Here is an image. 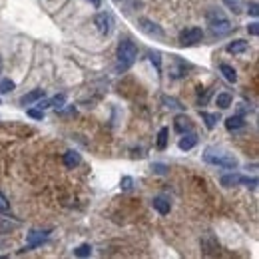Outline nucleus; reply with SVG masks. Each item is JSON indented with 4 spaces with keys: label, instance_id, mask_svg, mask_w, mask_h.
<instances>
[{
    "label": "nucleus",
    "instance_id": "obj_21",
    "mask_svg": "<svg viewBox=\"0 0 259 259\" xmlns=\"http://www.w3.org/2000/svg\"><path fill=\"white\" fill-rule=\"evenodd\" d=\"M48 104H50V108L60 110V108H64V104H66V96H64V94L54 96V98H50V100H48Z\"/></svg>",
    "mask_w": 259,
    "mask_h": 259
},
{
    "label": "nucleus",
    "instance_id": "obj_14",
    "mask_svg": "<svg viewBox=\"0 0 259 259\" xmlns=\"http://www.w3.org/2000/svg\"><path fill=\"white\" fill-rule=\"evenodd\" d=\"M199 116H201V120L205 122V128H207V130H214V128L218 126V122H220V116H218V114H210V112H199Z\"/></svg>",
    "mask_w": 259,
    "mask_h": 259
},
{
    "label": "nucleus",
    "instance_id": "obj_30",
    "mask_svg": "<svg viewBox=\"0 0 259 259\" xmlns=\"http://www.w3.org/2000/svg\"><path fill=\"white\" fill-rule=\"evenodd\" d=\"M30 118H34V120H44V110H40V108H36V110H28L26 112Z\"/></svg>",
    "mask_w": 259,
    "mask_h": 259
},
{
    "label": "nucleus",
    "instance_id": "obj_18",
    "mask_svg": "<svg viewBox=\"0 0 259 259\" xmlns=\"http://www.w3.org/2000/svg\"><path fill=\"white\" fill-rule=\"evenodd\" d=\"M231 102H233V98H231L227 92H222V94L216 96V104H218L222 110H227V108L231 106Z\"/></svg>",
    "mask_w": 259,
    "mask_h": 259
},
{
    "label": "nucleus",
    "instance_id": "obj_13",
    "mask_svg": "<svg viewBox=\"0 0 259 259\" xmlns=\"http://www.w3.org/2000/svg\"><path fill=\"white\" fill-rule=\"evenodd\" d=\"M225 128H227L229 132L241 130V128H245V120H243L241 116H229V118L225 120Z\"/></svg>",
    "mask_w": 259,
    "mask_h": 259
},
{
    "label": "nucleus",
    "instance_id": "obj_10",
    "mask_svg": "<svg viewBox=\"0 0 259 259\" xmlns=\"http://www.w3.org/2000/svg\"><path fill=\"white\" fill-rule=\"evenodd\" d=\"M151 205H153V210L162 214V216H168L170 214V201L166 197H153L151 199Z\"/></svg>",
    "mask_w": 259,
    "mask_h": 259
},
{
    "label": "nucleus",
    "instance_id": "obj_24",
    "mask_svg": "<svg viewBox=\"0 0 259 259\" xmlns=\"http://www.w3.org/2000/svg\"><path fill=\"white\" fill-rule=\"evenodd\" d=\"M14 88H16V84H14L10 78L0 80V94H8V92H12Z\"/></svg>",
    "mask_w": 259,
    "mask_h": 259
},
{
    "label": "nucleus",
    "instance_id": "obj_17",
    "mask_svg": "<svg viewBox=\"0 0 259 259\" xmlns=\"http://www.w3.org/2000/svg\"><path fill=\"white\" fill-rule=\"evenodd\" d=\"M249 48V44L245 40H235L231 44H227V52L229 54H241V52H245Z\"/></svg>",
    "mask_w": 259,
    "mask_h": 259
},
{
    "label": "nucleus",
    "instance_id": "obj_4",
    "mask_svg": "<svg viewBox=\"0 0 259 259\" xmlns=\"http://www.w3.org/2000/svg\"><path fill=\"white\" fill-rule=\"evenodd\" d=\"M203 40V30L197 28V26H191V28H185L182 34H180V44L182 46H195Z\"/></svg>",
    "mask_w": 259,
    "mask_h": 259
},
{
    "label": "nucleus",
    "instance_id": "obj_27",
    "mask_svg": "<svg viewBox=\"0 0 259 259\" xmlns=\"http://www.w3.org/2000/svg\"><path fill=\"white\" fill-rule=\"evenodd\" d=\"M239 184H243V185L255 189V187H257V178H245V176H241V178H239Z\"/></svg>",
    "mask_w": 259,
    "mask_h": 259
},
{
    "label": "nucleus",
    "instance_id": "obj_25",
    "mask_svg": "<svg viewBox=\"0 0 259 259\" xmlns=\"http://www.w3.org/2000/svg\"><path fill=\"white\" fill-rule=\"evenodd\" d=\"M162 100H164L166 106H168V108H172V110H184V106H182V104H180L176 98H168V96H164Z\"/></svg>",
    "mask_w": 259,
    "mask_h": 259
},
{
    "label": "nucleus",
    "instance_id": "obj_16",
    "mask_svg": "<svg viewBox=\"0 0 259 259\" xmlns=\"http://www.w3.org/2000/svg\"><path fill=\"white\" fill-rule=\"evenodd\" d=\"M220 72L223 74V78H225L227 82H231V84L237 82V72H235L233 66H229V64H222V66H220Z\"/></svg>",
    "mask_w": 259,
    "mask_h": 259
},
{
    "label": "nucleus",
    "instance_id": "obj_1",
    "mask_svg": "<svg viewBox=\"0 0 259 259\" xmlns=\"http://www.w3.org/2000/svg\"><path fill=\"white\" fill-rule=\"evenodd\" d=\"M203 160H205L207 164L220 166V168H225V170H235V168H237V160H235L233 153L222 151V149H216V148H205Z\"/></svg>",
    "mask_w": 259,
    "mask_h": 259
},
{
    "label": "nucleus",
    "instance_id": "obj_29",
    "mask_svg": "<svg viewBox=\"0 0 259 259\" xmlns=\"http://www.w3.org/2000/svg\"><path fill=\"white\" fill-rule=\"evenodd\" d=\"M223 2H225L233 12H241V0H223Z\"/></svg>",
    "mask_w": 259,
    "mask_h": 259
},
{
    "label": "nucleus",
    "instance_id": "obj_33",
    "mask_svg": "<svg viewBox=\"0 0 259 259\" xmlns=\"http://www.w3.org/2000/svg\"><path fill=\"white\" fill-rule=\"evenodd\" d=\"M247 32H249L251 36H257V34H259V24H257V22H251V24L247 26Z\"/></svg>",
    "mask_w": 259,
    "mask_h": 259
},
{
    "label": "nucleus",
    "instance_id": "obj_6",
    "mask_svg": "<svg viewBox=\"0 0 259 259\" xmlns=\"http://www.w3.org/2000/svg\"><path fill=\"white\" fill-rule=\"evenodd\" d=\"M138 24H140V28H142V32L144 34H148V36H153V38H164L166 34H164V30L158 26V24H153L151 20H148V18H140L138 20Z\"/></svg>",
    "mask_w": 259,
    "mask_h": 259
},
{
    "label": "nucleus",
    "instance_id": "obj_11",
    "mask_svg": "<svg viewBox=\"0 0 259 259\" xmlns=\"http://www.w3.org/2000/svg\"><path fill=\"white\" fill-rule=\"evenodd\" d=\"M40 98H44V90H32L20 98V106H30V104L38 102Z\"/></svg>",
    "mask_w": 259,
    "mask_h": 259
},
{
    "label": "nucleus",
    "instance_id": "obj_32",
    "mask_svg": "<svg viewBox=\"0 0 259 259\" xmlns=\"http://www.w3.org/2000/svg\"><path fill=\"white\" fill-rule=\"evenodd\" d=\"M247 12L253 16V18H257V14H259V8H257V2H251V4H247Z\"/></svg>",
    "mask_w": 259,
    "mask_h": 259
},
{
    "label": "nucleus",
    "instance_id": "obj_31",
    "mask_svg": "<svg viewBox=\"0 0 259 259\" xmlns=\"http://www.w3.org/2000/svg\"><path fill=\"white\" fill-rule=\"evenodd\" d=\"M151 170H153L155 174H160V176H164V174L168 172V168H166L164 164H153V166H151Z\"/></svg>",
    "mask_w": 259,
    "mask_h": 259
},
{
    "label": "nucleus",
    "instance_id": "obj_35",
    "mask_svg": "<svg viewBox=\"0 0 259 259\" xmlns=\"http://www.w3.org/2000/svg\"><path fill=\"white\" fill-rule=\"evenodd\" d=\"M0 74H2V60H0Z\"/></svg>",
    "mask_w": 259,
    "mask_h": 259
},
{
    "label": "nucleus",
    "instance_id": "obj_26",
    "mask_svg": "<svg viewBox=\"0 0 259 259\" xmlns=\"http://www.w3.org/2000/svg\"><path fill=\"white\" fill-rule=\"evenodd\" d=\"M8 212H10V203H8L6 195L0 191V214H8Z\"/></svg>",
    "mask_w": 259,
    "mask_h": 259
},
{
    "label": "nucleus",
    "instance_id": "obj_2",
    "mask_svg": "<svg viewBox=\"0 0 259 259\" xmlns=\"http://www.w3.org/2000/svg\"><path fill=\"white\" fill-rule=\"evenodd\" d=\"M136 58H138V48H136V44L132 42V40H122L120 44H118V66H116V70L118 72H126L134 62H136Z\"/></svg>",
    "mask_w": 259,
    "mask_h": 259
},
{
    "label": "nucleus",
    "instance_id": "obj_36",
    "mask_svg": "<svg viewBox=\"0 0 259 259\" xmlns=\"http://www.w3.org/2000/svg\"><path fill=\"white\" fill-rule=\"evenodd\" d=\"M114 2H122V0H114Z\"/></svg>",
    "mask_w": 259,
    "mask_h": 259
},
{
    "label": "nucleus",
    "instance_id": "obj_12",
    "mask_svg": "<svg viewBox=\"0 0 259 259\" xmlns=\"http://www.w3.org/2000/svg\"><path fill=\"white\" fill-rule=\"evenodd\" d=\"M80 162H82V158H80V153H78V151H66V153H64V166H66L68 170L78 168Z\"/></svg>",
    "mask_w": 259,
    "mask_h": 259
},
{
    "label": "nucleus",
    "instance_id": "obj_23",
    "mask_svg": "<svg viewBox=\"0 0 259 259\" xmlns=\"http://www.w3.org/2000/svg\"><path fill=\"white\" fill-rule=\"evenodd\" d=\"M74 255H76V257H90V255H92L90 243H82L80 247H76V249H74Z\"/></svg>",
    "mask_w": 259,
    "mask_h": 259
},
{
    "label": "nucleus",
    "instance_id": "obj_22",
    "mask_svg": "<svg viewBox=\"0 0 259 259\" xmlns=\"http://www.w3.org/2000/svg\"><path fill=\"white\" fill-rule=\"evenodd\" d=\"M148 56H149V60H151V64L155 66V70H158V72H160V70H162V54H160V52H158V50H149V54H148Z\"/></svg>",
    "mask_w": 259,
    "mask_h": 259
},
{
    "label": "nucleus",
    "instance_id": "obj_3",
    "mask_svg": "<svg viewBox=\"0 0 259 259\" xmlns=\"http://www.w3.org/2000/svg\"><path fill=\"white\" fill-rule=\"evenodd\" d=\"M207 26L216 36H227L233 30L231 20L223 14V10H210L207 12Z\"/></svg>",
    "mask_w": 259,
    "mask_h": 259
},
{
    "label": "nucleus",
    "instance_id": "obj_9",
    "mask_svg": "<svg viewBox=\"0 0 259 259\" xmlns=\"http://www.w3.org/2000/svg\"><path fill=\"white\" fill-rule=\"evenodd\" d=\"M174 130L178 132V134H185V132H189L191 130V120L187 118V116H178L176 120H174Z\"/></svg>",
    "mask_w": 259,
    "mask_h": 259
},
{
    "label": "nucleus",
    "instance_id": "obj_7",
    "mask_svg": "<svg viewBox=\"0 0 259 259\" xmlns=\"http://www.w3.org/2000/svg\"><path fill=\"white\" fill-rule=\"evenodd\" d=\"M195 144H197V134L185 132V134H182V138H180V142H178V148H180L182 151H189L191 148H195Z\"/></svg>",
    "mask_w": 259,
    "mask_h": 259
},
{
    "label": "nucleus",
    "instance_id": "obj_19",
    "mask_svg": "<svg viewBox=\"0 0 259 259\" xmlns=\"http://www.w3.org/2000/svg\"><path fill=\"white\" fill-rule=\"evenodd\" d=\"M239 174H227V176H222V185H225V187H233V185H239Z\"/></svg>",
    "mask_w": 259,
    "mask_h": 259
},
{
    "label": "nucleus",
    "instance_id": "obj_20",
    "mask_svg": "<svg viewBox=\"0 0 259 259\" xmlns=\"http://www.w3.org/2000/svg\"><path fill=\"white\" fill-rule=\"evenodd\" d=\"M168 136H170V130L168 128H162L158 132V149H166L168 148Z\"/></svg>",
    "mask_w": 259,
    "mask_h": 259
},
{
    "label": "nucleus",
    "instance_id": "obj_34",
    "mask_svg": "<svg viewBox=\"0 0 259 259\" xmlns=\"http://www.w3.org/2000/svg\"><path fill=\"white\" fill-rule=\"evenodd\" d=\"M88 2H92V6H94V8H100V4H102V0H88Z\"/></svg>",
    "mask_w": 259,
    "mask_h": 259
},
{
    "label": "nucleus",
    "instance_id": "obj_37",
    "mask_svg": "<svg viewBox=\"0 0 259 259\" xmlns=\"http://www.w3.org/2000/svg\"><path fill=\"white\" fill-rule=\"evenodd\" d=\"M0 104H2V100H0Z\"/></svg>",
    "mask_w": 259,
    "mask_h": 259
},
{
    "label": "nucleus",
    "instance_id": "obj_15",
    "mask_svg": "<svg viewBox=\"0 0 259 259\" xmlns=\"http://www.w3.org/2000/svg\"><path fill=\"white\" fill-rule=\"evenodd\" d=\"M174 62H176V66L174 68H170V74H172V78H182V76H185V62H182L178 56H174Z\"/></svg>",
    "mask_w": 259,
    "mask_h": 259
},
{
    "label": "nucleus",
    "instance_id": "obj_28",
    "mask_svg": "<svg viewBox=\"0 0 259 259\" xmlns=\"http://www.w3.org/2000/svg\"><path fill=\"white\" fill-rule=\"evenodd\" d=\"M120 187H122L124 191H130V189L134 187V180H132L130 176H124V178H122V182H120Z\"/></svg>",
    "mask_w": 259,
    "mask_h": 259
},
{
    "label": "nucleus",
    "instance_id": "obj_5",
    "mask_svg": "<svg viewBox=\"0 0 259 259\" xmlns=\"http://www.w3.org/2000/svg\"><path fill=\"white\" fill-rule=\"evenodd\" d=\"M94 24H96V28L102 36H108L114 28V18H112L110 12H98L96 18H94Z\"/></svg>",
    "mask_w": 259,
    "mask_h": 259
},
{
    "label": "nucleus",
    "instance_id": "obj_8",
    "mask_svg": "<svg viewBox=\"0 0 259 259\" xmlns=\"http://www.w3.org/2000/svg\"><path fill=\"white\" fill-rule=\"evenodd\" d=\"M48 233L50 231H40V229H32L30 233H28V245L34 249V247H38V245H42L46 239H48Z\"/></svg>",
    "mask_w": 259,
    "mask_h": 259
}]
</instances>
